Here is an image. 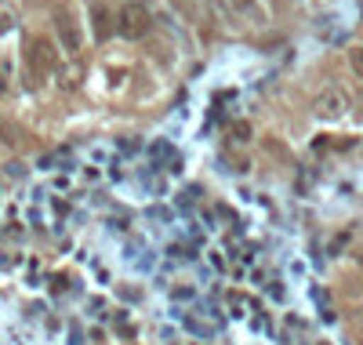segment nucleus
<instances>
[{
    "label": "nucleus",
    "instance_id": "nucleus-5",
    "mask_svg": "<svg viewBox=\"0 0 363 345\" xmlns=\"http://www.w3.org/2000/svg\"><path fill=\"white\" fill-rule=\"evenodd\" d=\"M229 8H236V11H244V8H251V0H229Z\"/></svg>",
    "mask_w": 363,
    "mask_h": 345
},
{
    "label": "nucleus",
    "instance_id": "nucleus-3",
    "mask_svg": "<svg viewBox=\"0 0 363 345\" xmlns=\"http://www.w3.org/2000/svg\"><path fill=\"white\" fill-rule=\"evenodd\" d=\"M58 29H62V40H66V48H69V51H77V48H80V33H77L73 18H69V15H62V22H58Z\"/></svg>",
    "mask_w": 363,
    "mask_h": 345
},
{
    "label": "nucleus",
    "instance_id": "nucleus-7",
    "mask_svg": "<svg viewBox=\"0 0 363 345\" xmlns=\"http://www.w3.org/2000/svg\"><path fill=\"white\" fill-rule=\"evenodd\" d=\"M0 91H4V80H0Z\"/></svg>",
    "mask_w": 363,
    "mask_h": 345
},
{
    "label": "nucleus",
    "instance_id": "nucleus-1",
    "mask_svg": "<svg viewBox=\"0 0 363 345\" xmlns=\"http://www.w3.org/2000/svg\"><path fill=\"white\" fill-rule=\"evenodd\" d=\"M313 113L320 120H342L349 113V95H345L342 87H327V91H320V95H316Z\"/></svg>",
    "mask_w": 363,
    "mask_h": 345
},
{
    "label": "nucleus",
    "instance_id": "nucleus-4",
    "mask_svg": "<svg viewBox=\"0 0 363 345\" xmlns=\"http://www.w3.org/2000/svg\"><path fill=\"white\" fill-rule=\"evenodd\" d=\"M349 66H352V73L363 80V44H356V48H349Z\"/></svg>",
    "mask_w": 363,
    "mask_h": 345
},
{
    "label": "nucleus",
    "instance_id": "nucleus-6",
    "mask_svg": "<svg viewBox=\"0 0 363 345\" xmlns=\"http://www.w3.org/2000/svg\"><path fill=\"white\" fill-rule=\"evenodd\" d=\"M8 26H11V18H8V15H0V33H4Z\"/></svg>",
    "mask_w": 363,
    "mask_h": 345
},
{
    "label": "nucleus",
    "instance_id": "nucleus-2",
    "mask_svg": "<svg viewBox=\"0 0 363 345\" xmlns=\"http://www.w3.org/2000/svg\"><path fill=\"white\" fill-rule=\"evenodd\" d=\"M116 22H120V33H124L128 40H138V37H145V29H149V11L142 4H124L120 15H116Z\"/></svg>",
    "mask_w": 363,
    "mask_h": 345
}]
</instances>
